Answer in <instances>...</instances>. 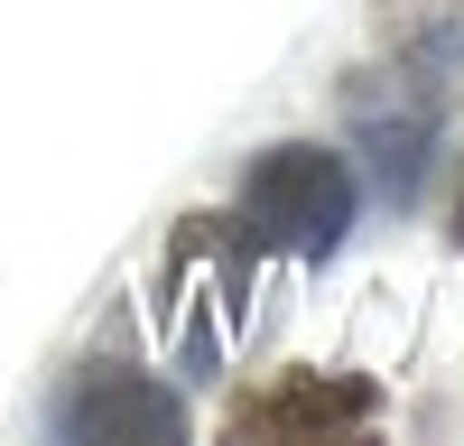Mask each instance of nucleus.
Returning <instances> with one entry per match:
<instances>
[{"mask_svg":"<svg viewBox=\"0 0 464 446\" xmlns=\"http://www.w3.org/2000/svg\"><path fill=\"white\" fill-rule=\"evenodd\" d=\"M242 242L260 251H297V260H325L343 242V223H353V168L334 159V149H269V159H251L242 177Z\"/></svg>","mask_w":464,"mask_h":446,"instance_id":"f257e3e1","label":"nucleus"},{"mask_svg":"<svg viewBox=\"0 0 464 446\" xmlns=\"http://www.w3.org/2000/svg\"><path fill=\"white\" fill-rule=\"evenodd\" d=\"M232 288H242V223L196 214L177 233V251H168V325H177V344L196 363H214L232 344V325H242Z\"/></svg>","mask_w":464,"mask_h":446,"instance_id":"f03ea898","label":"nucleus"},{"mask_svg":"<svg viewBox=\"0 0 464 446\" xmlns=\"http://www.w3.org/2000/svg\"><path fill=\"white\" fill-rule=\"evenodd\" d=\"M381 391L353 372H288V382L251 391L232 409V437H334V428H372Z\"/></svg>","mask_w":464,"mask_h":446,"instance_id":"7ed1b4c3","label":"nucleus"},{"mask_svg":"<svg viewBox=\"0 0 464 446\" xmlns=\"http://www.w3.org/2000/svg\"><path fill=\"white\" fill-rule=\"evenodd\" d=\"M56 428H65V437H177L186 409H177L168 391L130 382V372H84V382L56 400Z\"/></svg>","mask_w":464,"mask_h":446,"instance_id":"20e7f679","label":"nucleus"}]
</instances>
